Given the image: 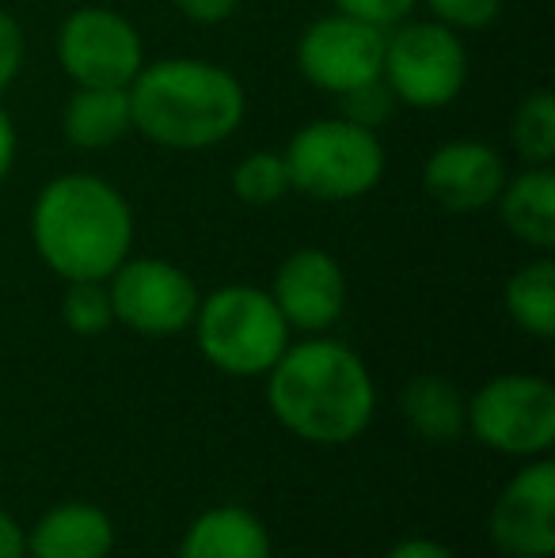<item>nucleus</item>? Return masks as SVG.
<instances>
[{"label":"nucleus","instance_id":"obj_24","mask_svg":"<svg viewBox=\"0 0 555 558\" xmlns=\"http://www.w3.org/2000/svg\"><path fill=\"white\" fill-rule=\"evenodd\" d=\"M430 8L437 23H445L449 31H483L498 20L503 12V0H419Z\"/></svg>","mask_w":555,"mask_h":558},{"label":"nucleus","instance_id":"obj_6","mask_svg":"<svg viewBox=\"0 0 555 558\" xmlns=\"http://www.w3.org/2000/svg\"><path fill=\"white\" fill-rule=\"evenodd\" d=\"M381 81L411 111H442L468 84V53L457 31L437 20H403L385 31Z\"/></svg>","mask_w":555,"mask_h":558},{"label":"nucleus","instance_id":"obj_25","mask_svg":"<svg viewBox=\"0 0 555 558\" xmlns=\"http://www.w3.org/2000/svg\"><path fill=\"white\" fill-rule=\"evenodd\" d=\"M335 12L350 15V20L373 23V27H396L419 8V0H331Z\"/></svg>","mask_w":555,"mask_h":558},{"label":"nucleus","instance_id":"obj_19","mask_svg":"<svg viewBox=\"0 0 555 558\" xmlns=\"http://www.w3.org/2000/svg\"><path fill=\"white\" fill-rule=\"evenodd\" d=\"M506 312L533 338L555 335V263L536 258L506 281Z\"/></svg>","mask_w":555,"mask_h":558},{"label":"nucleus","instance_id":"obj_17","mask_svg":"<svg viewBox=\"0 0 555 558\" xmlns=\"http://www.w3.org/2000/svg\"><path fill=\"white\" fill-rule=\"evenodd\" d=\"M176 558H270V536L252 509L217 506L186 529Z\"/></svg>","mask_w":555,"mask_h":558},{"label":"nucleus","instance_id":"obj_30","mask_svg":"<svg viewBox=\"0 0 555 558\" xmlns=\"http://www.w3.org/2000/svg\"><path fill=\"white\" fill-rule=\"evenodd\" d=\"M12 163H15V125L4 107H0V186H4Z\"/></svg>","mask_w":555,"mask_h":558},{"label":"nucleus","instance_id":"obj_26","mask_svg":"<svg viewBox=\"0 0 555 558\" xmlns=\"http://www.w3.org/2000/svg\"><path fill=\"white\" fill-rule=\"evenodd\" d=\"M23 53H27V43H23L20 20L0 8V92H8L15 84V76L23 69Z\"/></svg>","mask_w":555,"mask_h":558},{"label":"nucleus","instance_id":"obj_27","mask_svg":"<svg viewBox=\"0 0 555 558\" xmlns=\"http://www.w3.org/2000/svg\"><path fill=\"white\" fill-rule=\"evenodd\" d=\"M171 4L194 23H225L229 15H237L240 0H171Z\"/></svg>","mask_w":555,"mask_h":558},{"label":"nucleus","instance_id":"obj_23","mask_svg":"<svg viewBox=\"0 0 555 558\" xmlns=\"http://www.w3.org/2000/svg\"><path fill=\"white\" fill-rule=\"evenodd\" d=\"M335 99H339V114L347 118V122L362 125V130H373V133L396 114V96L381 76L370 84H362V88L342 92V96H335Z\"/></svg>","mask_w":555,"mask_h":558},{"label":"nucleus","instance_id":"obj_7","mask_svg":"<svg viewBox=\"0 0 555 558\" xmlns=\"http://www.w3.org/2000/svg\"><path fill=\"white\" fill-rule=\"evenodd\" d=\"M468 429L495 452L544 456L555 441V388L544 376H495L468 403Z\"/></svg>","mask_w":555,"mask_h":558},{"label":"nucleus","instance_id":"obj_11","mask_svg":"<svg viewBox=\"0 0 555 558\" xmlns=\"http://www.w3.org/2000/svg\"><path fill=\"white\" fill-rule=\"evenodd\" d=\"M491 544L506 558L555 555V463L536 460L506 483L491 509Z\"/></svg>","mask_w":555,"mask_h":558},{"label":"nucleus","instance_id":"obj_12","mask_svg":"<svg viewBox=\"0 0 555 558\" xmlns=\"http://www.w3.org/2000/svg\"><path fill=\"white\" fill-rule=\"evenodd\" d=\"M506 160L498 148L487 141H445L422 163V191L430 202L445 209V214H480V209L495 206L498 191L506 183Z\"/></svg>","mask_w":555,"mask_h":558},{"label":"nucleus","instance_id":"obj_18","mask_svg":"<svg viewBox=\"0 0 555 558\" xmlns=\"http://www.w3.org/2000/svg\"><path fill=\"white\" fill-rule=\"evenodd\" d=\"M403 418L411 422V429L430 445H449L464 434L468 426V407L460 399V391L453 388L445 376L422 373L403 388L400 396Z\"/></svg>","mask_w":555,"mask_h":558},{"label":"nucleus","instance_id":"obj_1","mask_svg":"<svg viewBox=\"0 0 555 558\" xmlns=\"http://www.w3.org/2000/svg\"><path fill=\"white\" fill-rule=\"evenodd\" d=\"M31 240L58 278L107 281L134 247V209L107 179L69 171L38 191Z\"/></svg>","mask_w":555,"mask_h":558},{"label":"nucleus","instance_id":"obj_3","mask_svg":"<svg viewBox=\"0 0 555 558\" xmlns=\"http://www.w3.org/2000/svg\"><path fill=\"white\" fill-rule=\"evenodd\" d=\"M134 133L160 148L198 153L229 141L248 114L237 73L202 58L145 61L130 84Z\"/></svg>","mask_w":555,"mask_h":558},{"label":"nucleus","instance_id":"obj_8","mask_svg":"<svg viewBox=\"0 0 555 558\" xmlns=\"http://www.w3.org/2000/svg\"><path fill=\"white\" fill-rule=\"evenodd\" d=\"M58 65L73 84L130 88L145 65V43L122 12L81 4L58 27Z\"/></svg>","mask_w":555,"mask_h":558},{"label":"nucleus","instance_id":"obj_29","mask_svg":"<svg viewBox=\"0 0 555 558\" xmlns=\"http://www.w3.org/2000/svg\"><path fill=\"white\" fill-rule=\"evenodd\" d=\"M385 558H453L449 547L434 544V539H403Z\"/></svg>","mask_w":555,"mask_h":558},{"label":"nucleus","instance_id":"obj_10","mask_svg":"<svg viewBox=\"0 0 555 558\" xmlns=\"http://www.w3.org/2000/svg\"><path fill=\"white\" fill-rule=\"evenodd\" d=\"M385 65V27L331 12L312 20L297 38V73L327 96L377 81Z\"/></svg>","mask_w":555,"mask_h":558},{"label":"nucleus","instance_id":"obj_5","mask_svg":"<svg viewBox=\"0 0 555 558\" xmlns=\"http://www.w3.org/2000/svg\"><path fill=\"white\" fill-rule=\"evenodd\" d=\"M194 335L209 365L229 376L270 373L289 345V324L275 296L252 286H225L198 301Z\"/></svg>","mask_w":555,"mask_h":558},{"label":"nucleus","instance_id":"obj_13","mask_svg":"<svg viewBox=\"0 0 555 558\" xmlns=\"http://www.w3.org/2000/svg\"><path fill=\"white\" fill-rule=\"evenodd\" d=\"M275 296L281 319L297 331H327L347 308V274L324 247H297L275 270Z\"/></svg>","mask_w":555,"mask_h":558},{"label":"nucleus","instance_id":"obj_21","mask_svg":"<svg viewBox=\"0 0 555 558\" xmlns=\"http://www.w3.org/2000/svg\"><path fill=\"white\" fill-rule=\"evenodd\" d=\"M289 191H293V186H289L286 156L275 153V148H260V153L244 156V160L232 168V194H237L244 206H275Z\"/></svg>","mask_w":555,"mask_h":558},{"label":"nucleus","instance_id":"obj_9","mask_svg":"<svg viewBox=\"0 0 555 558\" xmlns=\"http://www.w3.org/2000/svg\"><path fill=\"white\" fill-rule=\"evenodd\" d=\"M107 293L114 304V324H126L148 338L186 331L202 301L191 274L168 258H126L107 278Z\"/></svg>","mask_w":555,"mask_h":558},{"label":"nucleus","instance_id":"obj_28","mask_svg":"<svg viewBox=\"0 0 555 558\" xmlns=\"http://www.w3.org/2000/svg\"><path fill=\"white\" fill-rule=\"evenodd\" d=\"M23 555H27L23 529L4 513V509H0V558H23Z\"/></svg>","mask_w":555,"mask_h":558},{"label":"nucleus","instance_id":"obj_22","mask_svg":"<svg viewBox=\"0 0 555 558\" xmlns=\"http://www.w3.org/2000/svg\"><path fill=\"white\" fill-rule=\"evenodd\" d=\"M61 319L73 335H104L114 324V304L107 293V281H69L65 301H61Z\"/></svg>","mask_w":555,"mask_h":558},{"label":"nucleus","instance_id":"obj_4","mask_svg":"<svg viewBox=\"0 0 555 558\" xmlns=\"http://www.w3.org/2000/svg\"><path fill=\"white\" fill-rule=\"evenodd\" d=\"M289 186L316 202H354L377 191L385 179V145L373 130L342 114L301 125L286 145Z\"/></svg>","mask_w":555,"mask_h":558},{"label":"nucleus","instance_id":"obj_2","mask_svg":"<svg viewBox=\"0 0 555 558\" xmlns=\"http://www.w3.org/2000/svg\"><path fill=\"white\" fill-rule=\"evenodd\" d=\"M267 380V403L293 437L312 445H347L373 418V380L350 345L312 338L286 345Z\"/></svg>","mask_w":555,"mask_h":558},{"label":"nucleus","instance_id":"obj_16","mask_svg":"<svg viewBox=\"0 0 555 558\" xmlns=\"http://www.w3.org/2000/svg\"><path fill=\"white\" fill-rule=\"evenodd\" d=\"M503 225L514 240L526 247L552 251L555 247V171L526 168L521 175H506L503 191L495 198Z\"/></svg>","mask_w":555,"mask_h":558},{"label":"nucleus","instance_id":"obj_14","mask_svg":"<svg viewBox=\"0 0 555 558\" xmlns=\"http://www.w3.org/2000/svg\"><path fill=\"white\" fill-rule=\"evenodd\" d=\"M23 539L31 558H107L114 547V524L88 501H65L53 506Z\"/></svg>","mask_w":555,"mask_h":558},{"label":"nucleus","instance_id":"obj_15","mask_svg":"<svg viewBox=\"0 0 555 558\" xmlns=\"http://www.w3.org/2000/svg\"><path fill=\"white\" fill-rule=\"evenodd\" d=\"M61 130L65 141L76 148H111L134 130V111H130V88L114 84H76L61 111Z\"/></svg>","mask_w":555,"mask_h":558},{"label":"nucleus","instance_id":"obj_20","mask_svg":"<svg viewBox=\"0 0 555 558\" xmlns=\"http://www.w3.org/2000/svg\"><path fill=\"white\" fill-rule=\"evenodd\" d=\"M514 153L526 160V168H552L555 160V99L548 88L529 92L518 104L510 122Z\"/></svg>","mask_w":555,"mask_h":558}]
</instances>
